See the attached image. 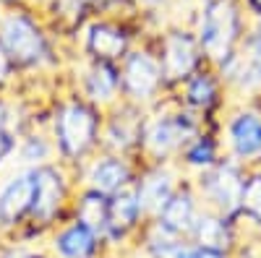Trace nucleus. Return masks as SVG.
<instances>
[{"instance_id":"obj_1","label":"nucleus","mask_w":261,"mask_h":258,"mask_svg":"<svg viewBox=\"0 0 261 258\" xmlns=\"http://www.w3.org/2000/svg\"><path fill=\"white\" fill-rule=\"evenodd\" d=\"M0 42L18 71H39L58 66L53 34L45 13L34 3L6 6L0 16Z\"/></svg>"},{"instance_id":"obj_2","label":"nucleus","mask_w":261,"mask_h":258,"mask_svg":"<svg viewBox=\"0 0 261 258\" xmlns=\"http://www.w3.org/2000/svg\"><path fill=\"white\" fill-rule=\"evenodd\" d=\"M191 26L209 66L220 68L243 47L251 18L241 0H204Z\"/></svg>"},{"instance_id":"obj_3","label":"nucleus","mask_w":261,"mask_h":258,"mask_svg":"<svg viewBox=\"0 0 261 258\" xmlns=\"http://www.w3.org/2000/svg\"><path fill=\"white\" fill-rule=\"evenodd\" d=\"M154 110V107H151ZM146 110L144 120V131L139 141V154L146 159V164H162V162H175L183 152V146L204 131V115L188 110L180 102L172 107L157 104L160 112Z\"/></svg>"},{"instance_id":"obj_4","label":"nucleus","mask_w":261,"mask_h":258,"mask_svg":"<svg viewBox=\"0 0 261 258\" xmlns=\"http://www.w3.org/2000/svg\"><path fill=\"white\" fill-rule=\"evenodd\" d=\"M105 112L84 97L65 99L53 112V141L65 162H84L102 141Z\"/></svg>"},{"instance_id":"obj_5","label":"nucleus","mask_w":261,"mask_h":258,"mask_svg":"<svg viewBox=\"0 0 261 258\" xmlns=\"http://www.w3.org/2000/svg\"><path fill=\"white\" fill-rule=\"evenodd\" d=\"M120 92L123 102L136 104L141 110H151L167 94V83L162 73V63L151 42H136L123 60H120Z\"/></svg>"},{"instance_id":"obj_6","label":"nucleus","mask_w":261,"mask_h":258,"mask_svg":"<svg viewBox=\"0 0 261 258\" xmlns=\"http://www.w3.org/2000/svg\"><path fill=\"white\" fill-rule=\"evenodd\" d=\"M149 42L160 55L167 92L178 89L188 76H193L199 68L209 66L201 52L199 39H196V32L188 24H170V26L154 32V37Z\"/></svg>"},{"instance_id":"obj_7","label":"nucleus","mask_w":261,"mask_h":258,"mask_svg":"<svg viewBox=\"0 0 261 258\" xmlns=\"http://www.w3.org/2000/svg\"><path fill=\"white\" fill-rule=\"evenodd\" d=\"M246 178H248V167H243L241 162H235L232 157L225 154L214 167L196 175L193 188L199 193L204 209L225 214V217H238L241 214Z\"/></svg>"},{"instance_id":"obj_8","label":"nucleus","mask_w":261,"mask_h":258,"mask_svg":"<svg viewBox=\"0 0 261 258\" xmlns=\"http://www.w3.org/2000/svg\"><path fill=\"white\" fill-rule=\"evenodd\" d=\"M136 26L120 18L94 16L81 29V52L89 60L120 63L136 45Z\"/></svg>"},{"instance_id":"obj_9","label":"nucleus","mask_w":261,"mask_h":258,"mask_svg":"<svg viewBox=\"0 0 261 258\" xmlns=\"http://www.w3.org/2000/svg\"><path fill=\"white\" fill-rule=\"evenodd\" d=\"M225 154L243 167L261 164V102L238 104L225 118Z\"/></svg>"},{"instance_id":"obj_10","label":"nucleus","mask_w":261,"mask_h":258,"mask_svg":"<svg viewBox=\"0 0 261 258\" xmlns=\"http://www.w3.org/2000/svg\"><path fill=\"white\" fill-rule=\"evenodd\" d=\"M144 120H146V110H141L136 104H128V102H118L115 107H110L105 112L99 149L102 152H113V154H125V157L139 152Z\"/></svg>"},{"instance_id":"obj_11","label":"nucleus","mask_w":261,"mask_h":258,"mask_svg":"<svg viewBox=\"0 0 261 258\" xmlns=\"http://www.w3.org/2000/svg\"><path fill=\"white\" fill-rule=\"evenodd\" d=\"M68 201V178L58 164H39L37 167V190L34 204L29 211L32 227H50L65 209Z\"/></svg>"},{"instance_id":"obj_12","label":"nucleus","mask_w":261,"mask_h":258,"mask_svg":"<svg viewBox=\"0 0 261 258\" xmlns=\"http://www.w3.org/2000/svg\"><path fill=\"white\" fill-rule=\"evenodd\" d=\"M146 222L144 206L139 201V193L134 185H128L118 193H113L107 201V232L105 243L110 245H123L134 232H141Z\"/></svg>"},{"instance_id":"obj_13","label":"nucleus","mask_w":261,"mask_h":258,"mask_svg":"<svg viewBox=\"0 0 261 258\" xmlns=\"http://www.w3.org/2000/svg\"><path fill=\"white\" fill-rule=\"evenodd\" d=\"M81 97L107 112L110 107L123 102L120 92V63H107V60H89L86 58V68L79 81Z\"/></svg>"},{"instance_id":"obj_14","label":"nucleus","mask_w":261,"mask_h":258,"mask_svg":"<svg viewBox=\"0 0 261 258\" xmlns=\"http://www.w3.org/2000/svg\"><path fill=\"white\" fill-rule=\"evenodd\" d=\"M178 92H180L178 94V102L183 107H188V110L209 118L217 107L225 102L227 86H225L220 71H217L214 66H204V68L196 71L193 76H188L178 86Z\"/></svg>"},{"instance_id":"obj_15","label":"nucleus","mask_w":261,"mask_h":258,"mask_svg":"<svg viewBox=\"0 0 261 258\" xmlns=\"http://www.w3.org/2000/svg\"><path fill=\"white\" fill-rule=\"evenodd\" d=\"M37 190V167H24L0 188V230H13L29 219Z\"/></svg>"},{"instance_id":"obj_16","label":"nucleus","mask_w":261,"mask_h":258,"mask_svg":"<svg viewBox=\"0 0 261 258\" xmlns=\"http://www.w3.org/2000/svg\"><path fill=\"white\" fill-rule=\"evenodd\" d=\"M136 175H139V169L134 167L130 157L102 152L97 159H92L89 164H86L84 185L105 193V196H113V193H118V190H123L128 185H134Z\"/></svg>"},{"instance_id":"obj_17","label":"nucleus","mask_w":261,"mask_h":258,"mask_svg":"<svg viewBox=\"0 0 261 258\" xmlns=\"http://www.w3.org/2000/svg\"><path fill=\"white\" fill-rule=\"evenodd\" d=\"M183 180L178 178L172 162H162V164H146L139 175H136V193H139V201L144 206L146 219L157 217V211L167 204V198L175 193V188Z\"/></svg>"},{"instance_id":"obj_18","label":"nucleus","mask_w":261,"mask_h":258,"mask_svg":"<svg viewBox=\"0 0 261 258\" xmlns=\"http://www.w3.org/2000/svg\"><path fill=\"white\" fill-rule=\"evenodd\" d=\"M201 209L204 206H201V198L196 193L193 183H180L175 188V193L167 198V204L157 211V217H151V219L160 222L165 230L180 235V238H188Z\"/></svg>"},{"instance_id":"obj_19","label":"nucleus","mask_w":261,"mask_h":258,"mask_svg":"<svg viewBox=\"0 0 261 258\" xmlns=\"http://www.w3.org/2000/svg\"><path fill=\"white\" fill-rule=\"evenodd\" d=\"M188 240L196 245H206V248H220V250H238V219L235 217H225V214H217L212 209H201L196 224L188 235Z\"/></svg>"},{"instance_id":"obj_20","label":"nucleus","mask_w":261,"mask_h":258,"mask_svg":"<svg viewBox=\"0 0 261 258\" xmlns=\"http://www.w3.org/2000/svg\"><path fill=\"white\" fill-rule=\"evenodd\" d=\"M102 243V235L76 217L53 235V250L58 258H97Z\"/></svg>"},{"instance_id":"obj_21","label":"nucleus","mask_w":261,"mask_h":258,"mask_svg":"<svg viewBox=\"0 0 261 258\" xmlns=\"http://www.w3.org/2000/svg\"><path fill=\"white\" fill-rule=\"evenodd\" d=\"M102 0H45L39 8L45 18H53V24L65 32H81L89 18L99 16Z\"/></svg>"},{"instance_id":"obj_22","label":"nucleus","mask_w":261,"mask_h":258,"mask_svg":"<svg viewBox=\"0 0 261 258\" xmlns=\"http://www.w3.org/2000/svg\"><path fill=\"white\" fill-rule=\"evenodd\" d=\"M222 152H225V144L217 138L212 131H199L196 133L186 146H183V152H180V157H178V162L186 167V169H191V172H204V169H209V167H214L217 162L222 159Z\"/></svg>"},{"instance_id":"obj_23","label":"nucleus","mask_w":261,"mask_h":258,"mask_svg":"<svg viewBox=\"0 0 261 258\" xmlns=\"http://www.w3.org/2000/svg\"><path fill=\"white\" fill-rule=\"evenodd\" d=\"M107 201H110V196L84 185L81 196L76 201V211H73V217L81 219L84 224H89L94 232H99L102 240H105V232H107Z\"/></svg>"},{"instance_id":"obj_24","label":"nucleus","mask_w":261,"mask_h":258,"mask_svg":"<svg viewBox=\"0 0 261 258\" xmlns=\"http://www.w3.org/2000/svg\"><path fill=\"white\" fill-rule=\"evenodd\" d=\"M241 219H246L253 230L261 232V164L248 169L246 188H243V201H241Z\"/></svg>"},{"instance_id":"obj_25","label":"nucleus","mask_w":261,"mask_h":258,"mask_svg":"<svg viewBox=\"0 0 261 258\" xmlns=\"http://www.w3.org/2000/svg\"><path fill=\"white\" fill-rule=\"evenodd\" d=\"M16 152H18L21 162H24V167H39V164H47L53 152H58V149H55V141H50L47 136L29 133V136L21 138Z\"/></svg>"},{"instance_id":"obj_26","label":"nucleus","mask_w":261,"mask_h":258,"mask_svg":"<svg viewBox=\"0 0 261 258\" xmlns=\"http://www.w3.org/2000/svg\"><path fill=\"white\" fill-rule=\"evenodd\" d=\"M16 66H13V60H11V55L6 52V47H3V42H0V86H6L13 76H16Z\"/></svg>"},{"instance_id":"obj_27","label":"nucleus","mask_w":261,"mask_h":258,"mask_svg":"<svg viewBox=\"0 0 261 258\" xmlns=\"http://www.w3.org/2000/svg\"><path fill=\"white\" fill-rule=\"evenodd\" d=\"M139 6L146 16H157V13H167L172 8V0H139Z\"/></svg>"},{"instance_id":"obj_28","label":"nucleus","mask_w":261,"mask_h":258,"mask_svg":"<svg viewBox=\"0 0 261 258\" xmlns=\"http://www.w3.org/2000/svg\"><path fill=\"white\" fill-rule=\"evenodd\" d=\"M191 258H232L230 250H220V248H206V245H196L193 243V253Z\"/></svg>"},{"instance_id":"obj_29","label":"nucleus","mask_w":261,"mask_h":258,"mask_svg":"<svg viewBox=\"0 0 261 258\" xmlns=\"http://www.w3.org/2000/svg\"><path fill=\"white\" fill-rule=\"evenodd\" d=\"M0 258H45V255H39L37 250H29L24 245H13V248L3 250V255H0Z\"/></svg>"},{"instance_id":"obj_30","label":"nucleus","mask_w":261,"mask_h":258,"mask_svg":"<svg viewBox=\"0 0 261 258\" xmlns=\"http://www.w3.org/2000/svg\"><path fill=\"white\" fill-rule=\"evenodd\" d=\"M248 18H251V24H261V0H241Z\"/></svg>"},{"instance_id":"obj_31","label":"nucleus","mask_w":261,"mask_h":258,"mask_svg":"<svg viewBox=\"0 0 261 258\" xmlns=\"http://www.w3.org/2000/svg\"><path fill=\"white\" fill-rule=\"evenodd\" d=\"M3 6H18V3H29V0H0Z\"/></svg>"},{"instance_id":"obj_32","label":"nucleus","mask_w":261,"mask_h":258,"mask_svg":"<svg viewBox=\"0 0 261 258\" xmlns=\"http://www.w3.org/2000/svg\"><path fill=\"white\" fill-rule=\"evenodd\" d=\"M29 3H34V6H42V3H45V0H29Z\"/></svg>"},{"instance_id":"obj_33","label":"nucleus","mask_w":261,"mask_h":258,"mask_svg":"<svg viewBox=\"0 0 261 258\" xmlns=\"http://www.w3.org/2000/svg\"><path fill=\"white\" fill-rule=\"evenodd\" d=\"M3 162H6V154H3V152H0V164H3Z\"/></svg>"},{"instance_id":"obj_34","label":"nucleus","mask_w":261,"mask_h":258,"mask_svg":"<svg viewBox=\"0 0 261 258\" xmlns=\"http://www.w3.org/2000/svg\"><path fill=\"white\" fill-rule=\"evenodd\" d=\"M3 8H6V6H3V3H0V16H3Z\"/></svg>"}]
</instances>
